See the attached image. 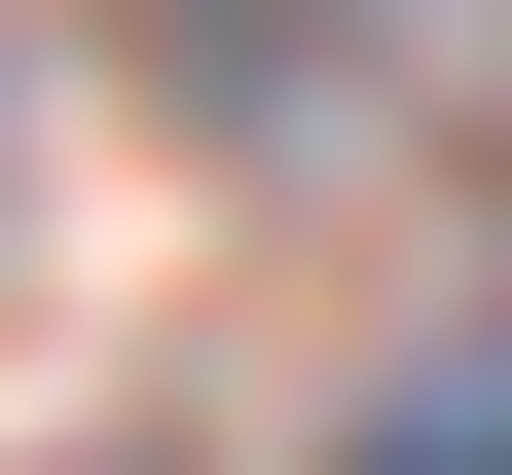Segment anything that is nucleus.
<instances>
[{
	"label": "nucleus",
	"mask_w": 512,
	"mask_h": 475,
	"mask_svg": "<svg viewBox=\"0 0 512 475\" xmlns=\"http://www.w3.org/2000/svg\"><path fill=\"white\" fill-rule=\"evenodd\" d=\"M330 37H366V0H147V74H183V110H256V147L330 110Z\"/></svg>",
	"instance_id": "1"
},
{
	"label": "nucleus",
	"mask_w": 512,
	"mask_h": 475,
	"mask_svg": "<svg viewBox=\"0 0 512 475\" xmlns=\"http://www.w3.org/2000/svg\"><path fill=\"white\" fill-rule=\"evenodd\" d=\"M366 475H512V329H476V366H403V402H366Z\"/></svg>",
	"instance_id": "2"
}]
</instances>
